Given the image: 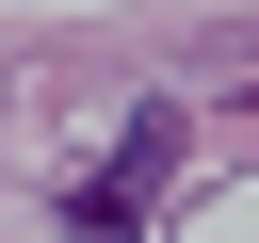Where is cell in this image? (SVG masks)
<instances>
[{
    "label": "cell",
    "mask_w": 259,
    "mask_h": 243,
    "mask_svg": "<svg viewBox=\"0 0 259 243\" xmlns=\"http://www.w3.org/2000/svg\"><path fill=\"white\" fill-rule=\"evenodd\" d=\"M162 162H178V130L146 113V130H130V146L81 178V243H130V227H146V194H162Z\"/></svg>",
    "instance_id": "obj_1"
}]
</instances>
